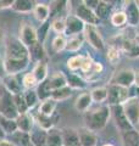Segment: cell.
<instances>
[{
	"mask_svg": "<svg viewBox=\"0 0 139 146\" xmlns=\"http://www.w3.org/2000/svg\"><path fill=\"white\" fill-rule=\"evenodd\" d=\"M31 146H32V145H31Z\"/></svg>",
	"mask_w": 139,
	"mask_h": 146,
	"instance_id": "db71d44e",
	"label": "cell"
},
{
	"mask_svg": "<svg viewBox=\"0 0 139 146\" xmlns=\"http://www.w3.org/2000/svg\"><path fill=\"white\" fill-rule=\"evenodd\" d=\"M56 106H57V102L53 100L51 98H48L41 101V104L39 105V113L44 116H48V117H53L55 110H56Z\"/></svg>",
	"mask_w": 139,
	"mask_h": 146,
	"instance_id": "7402d4cb",
	"label": "cell"
},
{
	"mask_svg": "<svg viewBox=\"0 0 139 146\" xmlns=\"http://www.w3.org/2000/svg\"><path fill=\"white\" fill-rule=\"evenodd\" d=\"M16 125H17V130L22 131V133H27L29 134L33 130V125H34V118L32 115H29L28 112L23 113V115H18L16 118Z\"/></svg>",
	"mask_w": 139,
	"mask_h": 146,
	"instance_id": "9a60e30c",
	"label": "cell"
},
{
	"mask_svg": "<svg viewBox=\"0 0 139 146\" xmlns=\"http://www.w3.org/2000/svg\"><path fill=\"white\" fill-rule=\"evenodd\" d=\"M0 146H16V145L13 144L11 140H6V139H3L1 141H0Z\"/></svg>",
	"mask_w": 139,
	"mask_h": 146,
	"instance_id": "bcb514c9",
	"label": "cell"
},
{
	"mask_svg": "<svg viewBox=\"0 0 139 146\" xmlns=\"http://www.w3.org/2000/svg\"><path fill=\"white\" fill-rule=\"evenodd\" d=\"M35 121H37V123H38V125H39L40 129H43L45 131H49L50 129H53V127H54L53 118L41 115V113H39V112H38V116H37Z\"/></svg>",
	"mask_w": 139,
	"mask_h": 146,
	"instance_id": "d6a6232c",
	"label": "cell"
},
{
	"mask_svg": "<svg viewBox=\"0 0 139 146\" xmlns=\"http://www.w3.org/2000/svg\"><path fill=\"white\" fill-rule=\"evenodd\" d=\"M120 55H121V50L115 45H110L108 49V60L111 65H116L120 61Z\"/></svg>",
	"mask_w": 139,
	"mask_h": 146,
	"instance_id": "f35d334b",
	"label": "cell"
},
{
	"mask_svg": "<svg viewBox=\"0 0 139 146\" xmlns=\"http://www.w3.org/2000/svg\"><path fill=\"white\" fill-rule=\"evenodd\" d=\"M71 95H72V89L66 85V86H63V88H61V89L51 91L50 98L57 102V101H63V100H67L68 98H71Z\"/></svg>",
	"mask_w": 139,
	"mask_h": 146,
	"instance_id": "f1b7e54d",
	"label": "cell"
},
{
	"mask_svg": "<svg viewBox=\"0 0 139 146\" xmlns=\"http://www.w3.org/2000/svg\"><path fill=\"white\" fill-rule=\"evenodd\" d=\"M80 146H96L98 145V136L94 131L89 130L86 127L78 128L77 129Z\"/></svg>",
	"mask_w": 139,
	"mask_h": 146,
	"instance_id": "7c38bea8",
	"label": "cell"
},
{
	"mask_svg": "<svg viewBox=\"0 0 139 146\" xmlns=\"http://www.w3.org/2000/svg\"><path fill=\"white\" fill-rule=\"evenodd\" d=\"M13 102H15V106L17 108V112L18 115H23V113H27L28 112V106L26 104V100L25 96H23V93L21 94H17V95H13Z\"/></svg>",
	"mask_w": 139,
	"mask_h": 146,
	"instance_id": "836d02e7",
	"label": "cell"
},
{
	"mask_svg": "<svg viewBox=\"0 0 139 146\" xmlns=\"http://www.w3.org/2000/svg\"><path fill=\"white\" fill-rule=\"evenodd\" d=\"M18 39H20V42L25 45L27 49L39 42L37 31L33 28V26L31 23H27V22L21 23L20 32H18Z\"/></svg>",
	"mask_w": 139,
	"mask_h": 146,
	"instance_id": "52a82bcc",
	"label": "cell"
},
{
	"mask_svg": "<svg viewBox=\"0 0 139 146\" xmlns=\"http://www.w3.org/2000/svg\"><path fill=\"white\" fill-rule=\"evenodd\" d=\"M124 13L127 17V23L132 27L139 25V6L136 1H128L124 6Z\"/></svg>",
	"mask_w": 139,
	"mask_h": 146,
	"instance_id": "2e32d148",
	"label": "cell"
},
{
	"mask_svg": "<svg viewBox=\"0 0 139 146\" xmlns=\"http://www.w3.org/2000/svg\"><path fill=\"white\" fill-rule=\"evenodd\" d=\"M66 44H67L66 38H65L62 34H57L53 40L51 46L55 52H60V51H62L63 49H66Z\"/></svg>",
	"mask_w": 139,
	"mask_h": 146,
	"instance_id": "74e56055",
	"label": "cell"
},
{
	"mask_svg": "<svg viewBox=\"0 0 139 146\" xmlns=\"http://www.w3.org/2000/svg\"><path fill=\"white\" fill-rule=\"evenodd\" d=\"M3 86L11 95H17V94H21L22 93V90H21V83H20V80L16 78V76L6 74L5 77H4V85Z\"/></svg>",
	"mask_w": 139,
	"mask_h": 146,
	"instance_id": "e0dca14e",
	"label": "cell"
},
{
	"mask_svg": "<svg viewBox=\"0 0 139 146\" xmlns=\"http://www.w3.org/2000/svg\"><path fill=\"white\" fill-rule=\"evenodd\" d=\"M90 95H92V100L94 102L101 104L104 101H108V88H105V86L94 88L90 91Z\"/></svg>",
	"mask_w": 139,
	"mask_h": 146,
	"instance_id": "f546056e",
	"label": "cell"
},
{
	"mask_svg": "<svg viewBox=\"0 0 139 146\" xmlns=\"http://www.w3.org/2000/svg\"><path fill=\"white\" fill-rule=\"evenodd\" d=\"M0 128L5 134H13L15 131H17V125L16 121L13 119H7L5 117L0 116Z\"/></svg>",
	"mask_w": 139,
	"mask_h": 146,
	"instance_id": "1f68e13d",
	"label": "cell"
},
{
	"mask_svg": "<svg viewBox=\"0 0 139 146\" xmlns=\"http://www.w3.org/2000/svg\"><path fill=\"white\" fill-rule=\"evenodd\" d=\"M5 58L7 60H29V52L18 38H10L5 45Z\"/></svg>",
	"mask_w": 139,
	"mask_h": 146,
	"instance_id": "3957f363",
	"label": "cell"
},
{
	"mask_svg": "<svg viewBox=\"0 0 139 146\" xmlns=\"http://www.w3.org/2000/svg\"><path fill=\"white\" fill-rule=\"evenodd\" d=\"M121 51L129 58H138L139 57V44L137 39L126 38L121 43Z\"/></svg>",
	"mask_w": 139,
	"mask_h": 146,
	"instance_id": "4fadbf2b",
	"label": "cell"
},
{
	"mask_svg": "<svg viewBox=\"0 0 139 146\" xmlns=\"http://www.w3.org/2000/svg\"><path fill=\"white\" fill-rule=\"evenodd\" d=\"M137 42H138V44H139V35L137 36Z\"/></svg>",
	"mask_w": 139,
	"mask_h": 146,
	"instance_id": "f5cc1de1",
	"label": "cell"
},
{
	"mask_svg": "<svg viewBox=\"0 0 139 146\" xmlns=\"http://www.w3.org/2000/svg\"><path fill=\"white\" fill-rule=\"evenodd\" d=\"M34 6L35 4L33 1H31V0H16V1H12L11 9L20 13H28L31 11H33Z\"/></svg>",
	"mask_w": 139,
	"mask_h": 146,
	"instance_id": "603a6c76",
	"label": "cell"
},
{
	"mask_svg": "<svg viewBox=\"0 0 139 146\" xmlns=\"http://www.w3.org/2000/svg\"><path fill=\"white\" fill-rule=\"evenodd\" d=\"M22 84H23V86H25L27 90H33L38 83H37V80H35L34 76H33V73L29 72V73H27V74L23 76Z\"/></svg>",
	"mask_w": 139,
	"mask_h": 146,
	"instance_id": "b9f144b4",
	"label": "cell"
},
{
	"mask_svg": "<svg viewBox=\"0 0 139 146\" xmlns=\"http://www.w3.org/2000/svg\"><path fill=\"white\" fill-rule=\"evenodd\" d=\"M122 144L123 146H139V131L136 129L122 133Z\"/></svg>",
	"mask_w": 139,
	"mask_h": 146,
	"instance_id": "484cf974",
	"label": "cell"
},
{
	"mask_svg": "<svg viewBox=\"0 0 139 146\" xmlns=\"http://www.w3.org/2000/svg\"><path fill=\"white\" fill-rule=\"evenodd\" d=\"M46 145L48 146H63L62 131L59 129H50L46 131Z\"/></svg>",
	"mask_w": 139,
	"mask_h": 146,
	"instance_id": "44dd1931",
	"label": "cell"
},
{
	"mask_svg": "<svg viewBox=\"0 0 139 146\" xmlns=\"http://www.w3.org/2000/svg\"><path fill=\"white\" fill-rule=\"evenodd\" d=\"M103 146H114L112 144H105V145H103Z\"/></svg>",
	"mask_w": 139,
	"mask_h": 146,
	"instance_id": "816d5d0a",
	"label": "cell"
},
{
	"mask_svg": "<svg viewBox=\"0 0 139 146\" xmlns=\"http://www.w3.org/2000/svg\"><path fill=\"white\" fill-rule=\"evenodd\" d=\"M32 73H33V76L38 84H41L43 82H45L46 77H48V65H46V62L44 60L37 62Z\"/></svg>",
	"mask_w": 139,
	"mask_h": 146,
	"instance_id": "d6986e66",
	"label": "cell"
},
{
	"mask_svg": "<svg viewBox=\"0 0 139 146\" xmlns=\"http://www.w3.org/2000/svg\"><path fill=\"white\" fill-rule=\"evenodd\" d=\"M29 61L31 60H7V58H4V65H5L6 74L16 76L17 73L26 70Z\"/></svg>",
	"mask_w": 139,
	"mask_h": 146,
	"instance_id": "5bb4252c",
	"label": "cell"
},
{
	"mask_svg": "<svg viewBox=\"0 0 139 146\" xmlns=\"http://www.w3.org/2000/svg\"><path fill=\"white\" fill-rule=\"evenodd\" d=\"M6 76V71H5V65H4V58L0 56V79H4V77Z\"/></svg>",
	"mask_w": 139,
	"mask_h": 146,
	"instance_id": "f6af8a7d",
	"label": "cell"
},
{
	"mask_svg": "<svg viewBox=\"0 0 139 146\" xmlns=\"http://www.w3.org/2000/svg\"><path fill=\"white\" fill-rule=\"evenodd\" d=\"M11 6H12V1H0V9H6Z\"/></svg>",
	"mask_w": 139,
	"mask_h": 146,
	"instance_id": "7dc6e473",
	"label": "cell"
},
{
	"mask_svg": "<svg viewBox=\"0 0 139 146\" xmlns=\"http://www.w3.org/2000/svg\"><path fill=\"white\" fill-rule=\"evenodd\" d=\"M28 52H29V60H33L37 62L43 61V58L45 56V51L43 49V45L40 44V42L35 43L34 45H32L31 48H28Z\"/></svg>",
	"mask_w": 139,
	"mask_h": 146,
	"instance_id": "4316f807",
	"label": "cell"
},
{
	"mask_svg": "<svg viewBox=\"0 0 139 146\" xmlns=\"http://www.w3.org/2000/svg\"><path fill=\"white\" fill-rule=\"evenodd\" d=\"M51 27L56 33L62 34V33H65V31H66V21H65L63 18H56V20L53 21Z\"/></svg>",
	"mask_w": 139,
	"mask_h": 146,
	"instance_id": "7bdbcfd3",
	"label": "cell"
},
{
	"mask_svg": "<svg viewBox=\"0 0 139 146\" xmlns=\"http://www.w3.org/2000/svg\"><path fill=\"white\" fill-rule=\"evenodd\" d=\"M32 146H48L46 145V131L43 129L32 130L29 133Z\"/></svg>",
	"mask_w": 139,
	"mask_h": 146,
	"instance_id": "d4e9b609",
	"label": "cell"
},
{
	"mask_svg": "<svg viewBox=\"0 0 139 146\" xmlns=\"http://www.w3.org/2000/svg\"><path fill=\"white\" fill-rule=\"evenodd\" d=\"M110 21H111V25L115 26V27H123L124 25L127 23L126 13H124V11H117V12H115V13L111 15Z\"/></svg>",
	"mask_w": 139,
	"mask_h": 146,
	"instance_id": "d590c367",
	"label": "cell"
},
{
	"mask_svg": "<svg viewBox=\"0 0 139 146\" xmlns=\"http://www.w3.org/2000/svg\"><path fill=\"white\" fill-rule=\"evenodd\" d=\"M65 21H66V31H65V33L68 34L70 36L81 34V32L84 31L86 25L76 15H68Z\"/></svg>",
	"mask_w": 139,
	"mask_h": 146,
	"instance_id": "8fae6325",
	"label": "cell"
},
{
	"mask_svg": "<svg viewBox=\"0 0 139 146\" xmlns=\"http://www.w3.org/2000/svg\"><path fill=\"white\" fill-rule=\"evenodd\" d=\"M66 80H67V86H70L71 89H84L87 86L86 82L75 74H71L70 77H67Z\"/></svg>",
	"mask_w": 139,
	"mask_h": 146,
	"instance_id": "e575fe53",
	"label": "cell"
},
{
	"mask_svg": "<svg viewBox=\"0 0 139 146\" xmlns=\"http://www.w3.org/2000/svg\"><path fill=\"white\" fill-rule=\"evenodd\" d=\"M134 84H136V85L138 86V88H139V72L136 74V83H134Z\"/></svg>",
	"mask_w": 139,
	"mask_h": 146,
	"instance_id": "681fc988",
	"label": "cell"
},
{
	"mask_svg": "<svg viewBox=\"0 0 139 146\" xmlns=\"http://www.w3.org/2000/svg\"><path fill=\"white\" fill-rule=\"evenodd\" d=\"M111 115L114 116V119L116 123V127L120 130V133H126L128 130H132L134 128L131 125V123L128 122L127 117L124 116V112L122 110V106L118 105V106H112L111 108Z\"/></svg>",
	"mask_w": 139,
	"mask_h": 146,
	"instance_id": "9c48e42d",
	"label": "cell"
},
{
	"mask_svg": "<svg viewBox=\"0 0 139 146\" xmlns=\"http://www.w3.org/2000/svg\"><path fill=\"white\" fill-rule=\"evenodd\" d=\"M111 117V107L110 106H98L95 108L88 110L84 113L86 128L92 131H98L104 129Z\"/></svg>",
	"mask_w": 139,
	"mask_h": 146,
	"instance_id": "6da1fadb",
	"label": "cell"
},
{
	"mask_svg": "<svg viewBox=\"0 0 139 146\" xmlns=\"http://www.w3.org/2000/svg\"><path fill=\"white\" fill-rule=\"evenodd\" d=\"M110 10H111L110 3H108V1H99L98 6H96V9H95L94 12H95V15L98 16L99 20H101V18L108 17Z\"/></svg>",
	"mask_w": 139,
	"mask_h": 146,
	"instance_id": "8d00e7d4",
	"label": "cell"
},
{
	"mask_svg": "<svg viewBox=\"0 0 139 146\" xmlns=\"http://www.w3.org/2000/svg\"><path fill=\"white\" fill-rule=\"evenodd\" d=\"M129 99V89L123 86L110 84L108 86V102L110 106H118Z\"/></svg>",
	"mask_w": 139,
	"mask_h": 146,
	"instance_id": "277c9868",
	"label": "cell"
},
{
	"mask_svg": "<svg viewBox=\"0 0 139 146\" xmlns=\"http://www.w3.org/2000/svg\"><path fill=\"white\" fill-rule=\"evenodd\" d=\"M93 65H94V61H93L89 56H84V60H83V63H82L81 70L84 72V73L90 72V71H92V68H93Z\"/></svg>",
	"mask_w": 139,
	"mask_h": 146,
	"instance_id": "ee69618b",
	"label": "cell"
},
{
	"mask_svg": "<svg viewBox=\"0 0 139 146\" xmlns=\"http://www.w3.org/2000/svg\"><path fill=\"white\" fill-rule=\"evenodd\" d=\"M92 95L90 93H82L81 95H78L76 101H75V108L77 110L78 112L86 113L88 110H90L92 106Z\"/></svg>",
	"mask_w": 139,
	"mask_h": 146,
	"instance_id": "ac0fdd59",
	"label": "cell"
},
{
	"mask_svg": "<svg viewBox=\"0 0 139 146\" xmlns=\"http://www.w3.org/2000/svg\"><path fill=\"white\" fill-rule=\"evenodd\" d=\"M33 13H34V17L39 22H45L50 16V6L44 3H38L35 4V6L33 9Z\"/></svg>",
	"mask_w": 139,
	"mask_h": 146,
	"instance_id": "cb8c5ba5",
	"label": "cell"
},
{
	"mask_svg": "<svg viewBox=\"0 0 139 146\" xmlns=\"http://www.w3.org/2000/svg\"><path fill=\"white\" fill-rule=\"evenodd\" d=\"M83 43H84V36L83 34H76V35H72L70 36V39L67 40V44H66V49L68 51H78Z\"/></svg>",
	"mask_w": 139,
	"mask_h": 146,
	"instance_id": "83f0119b",
	"label": "cell"
},
{
	"mask_svg": "<svg viewBox=\"0 0 139 146\" xmlns=\"http://www.w3.org/2000/svg\"><path fill=\"white\" fill-rule=\"evenodd\" d=\"M83 36H84V40H87L88 44H89L92 48H94L95 50L104 49V46H105L104 39H103V36H101L100 32L96 29L95 26L86 25L84 31H83Z\"/></svg>",
	"mask_w": 139,
	"mask_h": 146,
	"instance_id": "ba28073f",
	"label": "cell"
},
{
	"mask_svg": "<svg viewBox=\"0 0 139 146\" xmlns=\"http://www.w3.org/2000/svg\"><path fill=\"white\" fill-rule=\"evenodd\" d=\"M75 15L80 18V20L83 22V23H87L89 26H96L100 22V20L98 18V16L95 15V12L90 10L89 7H87L84 4H81V5H78L77 9H76V13Z\"/></svg>",
	"mask_w": 139,
	"mask_h": 146,
	"instance_id": "30bf717a",
	"label": "cell"
},
{
	"mask_svg": "<svg viewBox=\"0 0 139 146\" xmlns=\"http://www.w3.org/2000/svg\"><path fill=\"white\" fill-rule=\"evenodd\" d=\"M62 131L63 146H80V140H78L77 130L73 128H66Z\"/></svg>",
	"mask_w": 139,
	"mask_h": 146,
	"instance_id": "ffe728a7",
	"label": "cell"
},
{
	"mask_svg": "<svg viewBox=\"0 0 139 146\" xmlns=\"http://www.w3.org/2000/svg\"><path fill=\"white\" fill-rule=\"evenodd\" d=\"M4 136H5V133H4V131L1 130V128H0V141L4 139Z\"/></svg>",
	"mask_w": 139,
	"mask_h": 146,
	"instance_id": "f907efd6",
	"label": "cell"
},
{
	"mask_svg": "<svg viewBox=\"0 0 139 146\" xmlns=\"http://www.w3.org/2000/svg\"><path fill=\"white\" fill-rule=\"evenodd\" d=\"M121 106L124 112V116L127 117V119L131 123V125L133 128L139 125V99L138 98H129Z\"/></svg>",
	"mask_w": 139,
	"mask_h": 146,
	"instance_id": "5b68a950",
	"label": "cell"
},
{
	"mask_svg": "<svg viewBox=\"0 0 139 146\" xmlns=\"http://www.w3.org/2000/svg\"><path fill=\"white\" fill-rule=\"evenodd\" d=\"M83 60H84V55H77V56H73L71 58H68V61H67L68 70H71V71L81 70Z\"/></svg>",
	"mask_w": 139,
	"mask_h": 146,
	"instance_id": "ab89813d",
	"label": "cell"
},
{
	"mask_svg": "<svg viewBox=\"0 0 139 146\" xmlns=\"http://www.w3.org/2000/svg\"><path fill=\"white\" fill-rule=\"evenodd\" d=\"M12 143L16 146H31V138L29 134L22 133V131L17 130L12 134Z\"/></svg>",
	"mask_w": 139,
	"mask_h": 146,
	"instance_id": "4dcf8cb0",
	"label": "cell"
},
{
	"mask_svg": "<svg viewBox=\"0 0 139 146\" xmlns=\"http://www.w3.org/2000/svg\"><path fill=\"white\" fill-rule=\"evenodd\" d=\"M23 96H25L26 104H27V106H28V108L34 107L39 100L38 94H37L34 90H26L25 93H23Z\"/></svg>",
	"mask_w": 139,
	"mask_h": 146,
	"instance_id": "60d3db41",
	"label": "cell"
},
{
	"mask_svg": "<svg viewBox=\"0 0 139 146\" xmlns=\"http://www.w3.org/2000/svg\"><path fill=\"white\" fill-rule=\"evenodd\" d=\"M134 83H136V72L131 68H123L116 72L110 82V84H116L127 89L131 88Z\"/></svg>",
	"mask_w": 139,
	"mask_h": 146,
	"instance_id": "8992f818",
	"label": "cell"
},
{
	"mask_svg": "<svg viewBox=\"0 0 139 146\" xmlns=\"http://www.w3.org/2000/svg\"><path fill=\"white\" fill-rule=\"evenodd\" d=\"M4 39H5V34H4V31L3 29H0V43H3Z\"/></svg>",
	"mask_w": 139,
	"mask_h": 146,
	"instance_id": "c3c4849f",
	"label": "cell"
},
{
	"mask_svg": "<svg viewBox=\"0 0 139 146\" xmlns=\"http://www.w3.org/2000/svg\"><path fill=\"white\" fill-rule=\"evenodd\" d=\"M0 116L13 121L18 117L17 108L13 102V95H11L4 86H0Z\"/></svg>",
	"mask_w": 139,
	"mask_h": 146,
	"instance_id": "7a4b0ae2",
	"label": "cell"
}]
</instances>
